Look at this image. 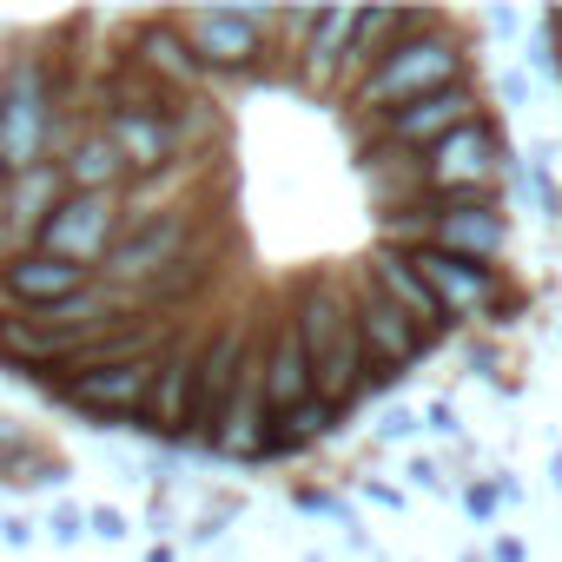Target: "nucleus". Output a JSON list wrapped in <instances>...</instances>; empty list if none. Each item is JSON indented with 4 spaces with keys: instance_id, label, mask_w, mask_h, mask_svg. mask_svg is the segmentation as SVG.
<instances>
[{
    "instance_id": "4",
    "label": "nucleus",
    "mask_w": 562,
    "mask_h": 562,
    "mask_svg": "<svg viewBox=\"0 0 562 562\" xmlns=\"http://www.w3.org/2000/svg\"><path fill=\"white\" fill-rule=\"evenodd\" d=\"M212 232V212L205 205H172V212H146V218H126V232L113 238V251L93 265V278L120 299H139L159 271H172L179 258L199 251V238Z\"/></svg>"
},
{
    "instance_id": "3",
    "label": "nucleus",
    "mask_w": 562,
    "mask_h": 562,
    "mask_svg": "<svg viewBox=\"0 0 562 562\" xmlns=\"http://www.w3.org/2000/svg\"><path fill=\"white\" fill-rule=\"evenodd\" d=\"M470 80V47L450 34V21H430L424 34L397 41L345 100L358 113H391V106H411L424 93H443V87H463Z\"/></svg>"
},
{
    "instance_id": "2",
    "label": "nucleus",
    "mask_w": 562,
    "mask_h": 562,
    "mask_svg": "<svg viewBox=\"0 0 562 562\" xmlns=\"http://www.w3.org/2000/svg\"><path fill=\"white\" fill-rule=\"evenodd\" d=\"M80 126H93V120H80V113H67L54 100L47 47H34V54L0 67V172L8 179H21L34 166H54L74 146Z\"/></svg>"
},
{
    "instance_id": "14",
    "label": "nucleus",
    "mask_w": 562,
    "mask_h": 562,
    "mask_svg": "<svg viewBox=\"0 0 562 562\" xmlns=\"http://www.w3.org/2000/svg\"><path fill=\"white\" fill-rule=\"evenodd\" d=\"M60 199H67L60 166H34V172H21V179L8 186V199H0V258L34 251V232L47 225V212H54Z\"/></svg>"
},
{
    "instance_id": "12",
    "label": "nucleus",
    "mask_w": 562,
    "mask_h": 562,
    "mask_svg": "<svg viewBox=\"0 0 562 562\" xmlns=\"http://www.w3.org/2000/svg\"><path fill=\"white\" fill-rule=\"evenodd\" d=\"M93 285L87 265L47 258V251H21V258H0V312H47L74 292Z\"/></svg>"
},
{
    "instance_id": "13",
    "label": "nucleus",
    "mask_w": 562,
    "mask_h": 562,
    "mask_svg": "<svg viewBox=\"0 0 562 562\" xmlns=\"http://www.w3.org/2000/svg\"><path fill=\"white\" fill-rule=\"evenodd\" d=\"M126 60H133L139 74H153L159 87L186 93V100H199V87H205V67H199V54L186 47L179 14H139V21H133V47H126Z\"/></svg>"
},
{
    "instance_id": "26",
    "label": "nucleus",
    "mask_w": 562,
    "mask_h": 562,
    "mask_svg": "<svg viewBox=\"0 0 562 562\" xmlns=\"http://www.w3.org/2000/svg\"><path fill=\"white\" fill-rule=\"evenodd\" d=\"M34 536H41V529H34L27 516H0V542H8V549H27Z\"/></svg>"
},
{
    "instance_id": "28",
    "label": "nucleus",
    "mask_w": 562,
    "mask_h": 562,
    "mask_svg": "<svg viewBox=\"0 0 562 562\" xmlns=\"http://www.w3.org/2000/svg\"><path fill=\"white\" fill-rule=\"evenodd\" d=\"M490 562H529V542H522V536H496Z\"/></svg>"
},
{
    "instance_id": "20",
    "label": "nucleus",
    "mask_w": 562,
    "mask_h": 562,
    "mask_svg": "<svg viewBox=\"0 0 562 562\" xmlns=\"http://www.w3.org/2000/svg\"><path fill=\"white\" fill-rule=\"evenodd\" d=\"M232 516H238V496H218V503H212V509L192 522V542H212V536H225V522H232Z\"/></svg>"
},
{
    "instance_id": "33",
    "label": "nucleus",
    "mask_w": 562,
    "mask_h": 562,
    "mask_svg": "<svg viewBox=\"0 0 562 562\" xmlns=\"http://www.w3.org/2000/svg\"><path fill=\"white\" fill-rule=\"evenodd\" d=\"M549 483H555V490H562V457H555V463H549Z\"/></svg>"
},
{
    "instance_id": "25",
    "label": "nucleus",
    "mask_w": 562,
    "mask_h": 562,
    "mask_svg": "<svg viewBox=\"0 0 562 562\" xmlns=\"http://www.w3.org/2000/svg\"><path fill=\"white\" fill-rule=\"evenodd\" d=\"M299 509H312V516H338V522H351V516H345V503H338V496H325V490H299Z\"/></svg>"
},
{
    "instance_id": "30",
    "label": "nucleus",
    "mask_w": 562,
    "mask_h": 562,
    "mask_svg": "<svg viewBox=\"0 0 562 562\" xmlns=\"http://www.w3.org/2000/svg\"><path fill=\"white\" fill-rule=\"evenodd\" d=\"M503 100H529V80L522 74H503Z\"/></svg>"
},
{
    "instance_id": "22",
    "label": "nucleus",
    "mask_w": 562,
    "mask_h": 562,
    "mask_svg": "<svg viewBox=\"0 0 562 562\" xmlns=\"http://www.w3.org/2000/svg\"><path fill=\"white\" fill-rule=\"evenodd\" d=\"M87 536H93V542H120V536H126V516H120L113 503H100V509H87Z\"/></svg>"
},
{
    "instance_id": "18",
    "label": "nucleus",
    "mask_w": 562,
    "mask_h": 562,
    "mask_svg": "<svg viewBox=\"0 0 562 562\" xmlns=\"http://www.w3.org/2000/svg\"><path fill=\"white\" fill-rule=\"evenodd\" d=\"M47 536H54V549H74V542H87V509H80V503H54V516H47Z\"/></svg>"
},
{
    "instance_id": "1",
    "label": "nucleus",
    "mask_w": 562,
    "mask_h": 562,
    "mask_svg": "<svg viewBox=\"0 0 562 562\" xmlns=\"http://www.w3.org/2000/svg\"><path fill=\"white\" fill-rule=\"evenodd\" d=\"M278 305H285L292 331L312 351L318 397L351 417L371 397V351H364L358 318H351V271L345 265H305V271H292L285 285H278Z\"/></svg>"
},
{
    "instance_id": "32",
    "label": "nucleus",
    "mask_w": 562,
    "mask_h": 562,
    "mask_svg": "<svg viewBox=\"0 0 562 562\" xmlns=\"http://www.w3.org/2000/svg\"><path fill=\"white\" fill-rule=\"evenodd\" d=\"M457 562H490V549H463V555H457Z\"/></svg>"
},
{
    "instance_id": "15",
    "label": "nucleus",
    "mask_w": 562,
    "mask_h": 562,
    "mask_svg": "<svg viewBox=\"0 0 562 562\" xmlns=\"http://www.w3.org/2000/svg\"><path fill=\"white\" fill-rule=\"evenodd\" d=\"M345 424H351V417H345L338 404H325V397H305L299 411H285V417H271V424H265V437H258V463H278V457H305V450L331 443Z\"/></svg>"
},
{
    "instance_id": "19",
    "label": "nucleus",
    "mask_w": 562,
    "mask_h": 562,
    "mask_svg": "<svg viewBox=\"0 0 562 562\" xmlns=\"http://www.w3.org/2000/svg\"><path fill=\"white\" fill-rule=\"evenodd\" d=\"M457 503H463V516H470V522H490V516L503 509V496H496V483H490V476L463 483V490H457Z\"/></svg>"
},
{
    "instance_id": "31",
    "label": "nucleus",
    "mask_w": 562,
    "mask_h": 562,
    "mask_svg": "<svg viewBox=\"0 0 562 562\" xmlns=\"http://www.w3.org/2000/svg\"><path fill=\"white\" fill-rule=\"evenodd\" d=\"M146 562H179V555H172V542H153V549H146Z\"/></svg>"
},
{
    "instance_id": "10",
    "label": "nucleus",
    "mask_w": 562,
    "mask_h": 562,
    "mask_svg": "<svg viewBox=\"0 0 562 562\" xmlns=\"http://www.w3.org/2000/svg\"><path fill=\"white\" fill-rule=\"evenodd\" d=\"M120 232H126V205H120V192H67V199L47 212V225L34 232V251L93 271V265L113 251Z\"/></svg>"
},
{
    "instance_id": "16",
    "label": "nucleus",
    "mask_w": 562,
    "mask_h": 562,
    "mask_svg": "<svg viewBox=\"0 0 562 562\" xmlns=\"http://www.w3.org/2000/svg\"><path fill=\"white\" fill-rule=\"evenodd\" d=\"M54 166H60V186H67V192H126V186H133L126 159L113 153V139H106L100 126H80L74 146H67Z\"/></svg>"
},
{
    "instance_id": "24",
    "label": "nucleus",
    "mask_w": 562,
    "mask_h": 562,
    "mask_svg": "<svg viewBox=\"0 0 562 562\" xmlns=\"http://www.w3.org/2000/svg\"><path fill=\"white\" fill-rule=\"evenodd\" d=\"M417 424H424V417H411V411H384V424H378V437H384V443H404V437H411Z\"/></svg>"
},
{
    "instance_id": "7",
    "label": "nucleus",
    "mask_w": 562,
    "mask_h": 562,
    "mask_svg": "<svg viewBox=\"0 0 562 562\" xmlns=\"http://www.w3.org/2000/svg\"><path fill=\"white\" fill-rule=\"evenodd\" d=\"M503 172H509V139L496 120H470V126L443 133L437 146H424V192L503 199Z\"/></svg>"
},
{
    "instance_id": "17",
    "label": "nucleus",
    "mask_w": 562,
    "mask_h": 562,
    "mask_svg": "<svg viewBox=\"0 0 562 562\" xmlns=\"http://www.w3.org/2000/svg\"><path fill=\"white\" fill-rule=\"evenodd\" d=\"M549 159H555V146H536V159H529V172H522V186L536 192V212H542V218H562V186H555V172H549Z\"/></svg>"
},
{
    "instance_id": "11",
    "label": "nucleus",
    "mask_w": 562,
    "mask_h": 562,
    "mask_svg": "<svg viewBox=\"0 0 562 562\" xmlns=\"http://www.w3.org/2000/svg\"><path fill=\"white\" fill-rule=\"evenodd\" d=\"M430 199V245L437 251H457V258H476V265H503L509 251V212L503 199H476V192H424Z\"/></svg>"
},
{
    "instance_id": "21",
    "label": "nucleus",
    "mask_w": 562,
    "mask_h": 562,
    "mask_svg": "<svg viewBox=\"0 0 562 562\" xmlns=\"http://www.w3.org/2000/svg\"><path fill=\"white\" fill-rule=\"evenodd\" d=\"M404 483H411V490H430V496H443V490H450V483H443V470H437V457H411V463H404Z\"/></svg>"
},
{
    "instance_id": "5",
    "label": "nucleus",
    "mask_w": 562,
    "mask_h": 562,
    "mask_svg": "<svg viewBox=\"0 0 562 562\" xmlns=\"http://www.w3.org/2000/svg\"><path fill=\"white\" fill-rule=\"evenodd\" d=\"M351 318H358V338H364V351H371V397L397 391V384L443 345V338H430L411 312H397L358 265H351Z\"/></svg>"
},
{
    "instance_id": "29",
    "label": "nucleus",
    "mask_w": 562,
    "mask_h": 562,
    "mask_svg": "<svg viewBox=\"0 0 562 562\" xmlns=\"http://www.w3.org/2000/svg\"><path fill=\"white\" fill-rule=\"evenodd\" d=\"M490 27H496V34H516V27H522V14H509V8H496V14H490Z\"/></svg>"
},
{
    "instance_id": "9",
    "label": "nucleus",
    "mask_w": 562,
    "mask_h": 562,
    "mask_svg": "<svg viewBox=\"0 0 562 562\" xmlns=\"http://www.w3.org/2000/svg\"><path fill=\"white\" fill-rule=\"evenodd\" d=\"M470 120H490L476 80L443 87V93H424V100L391 106V113H371V120H358L351 133H358V146H364V139H384V146H411V153H424V146H437L443 133H457V126H470Z\"/></svg>"
},
{
    "instance_id": "8",
    "label": "nucleus",
    "mask_w": 562,
    "mask_h": 562,
    "mask_svg": "<svg viewBox=\"0 0 562 562\" xmlns=\"http://www.w3.org/2000/svg\"><path fill=\"white\" fill-rule=\"evenodd\" d=\"M417 278L430 285L443 325H470V318H496L503 325V265H476V258H457V251H437V245H404Z\"/></svg>"
},
{
    "instance_id": "23",
    "label": "nucleus",
    "mask_w": 562,
    "mask_h": 562,
    "mask_svg": "<svg viewBox=\"0 0 562 562\" xmlns=\"http://www.w3.org/2000/svg\"><path fill=\"white\" fill-rule=\"evenodd\" d=\"M424 424H430L437 437H457V430H463V424H457V404H450V397H430V404H424Z\"/></svg>"
},
{
    "instance_id": "6",
    "label": "nucleus",
    "mask_w": 562,
    "mask_h": 562,
    "mask_svg": "<svg viewBox=\"0 0 562 562\" xmlns=\"http://www.w3.org/2000/svg\"><path fill=\"white\" fill-rule=\"evenodd\" d=\"M179 34L199 54L205 80H265L271 8H192L179 14Z\"/></svg>"
},
{
    "instance_id": "27",
    "label": "nucleus",
    "mask_w": 562,
    "mask_h": 562,
    "mask_svg": "<svg viewBox=\"0 0 562 562\" xmlns=\"http://www.w3.org/2000/svg\"><path fill=\"white\" fill-rule=\"evenodd\" d=\"M364 496H371L378 509H404V490H397V483H384V476H364Z\"/></svg>"
}]
</instances>
